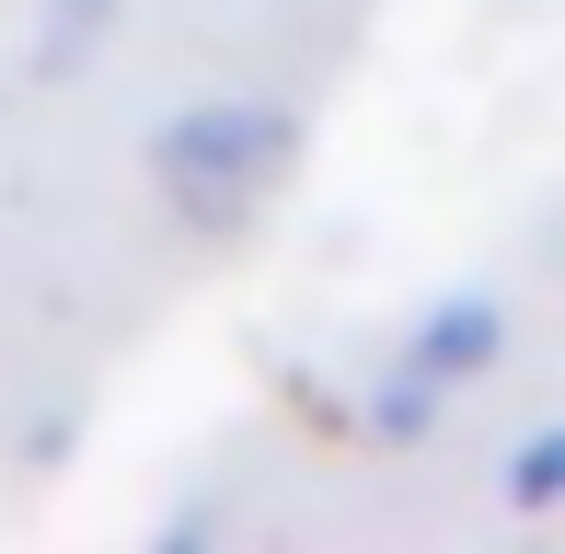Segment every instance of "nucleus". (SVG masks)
<instances>
[{"mask_svg":"<svg viewBox=\"0 0 565 554\" xmlns=\"http://www.w3.org/2000/svg\"><path fill=\"white\" fill-rule=\"evenodd\" d=\"M116 35V0H46V35H35V82H58L70 58H93V46Z\"/></svg>","mask_w":565,"mask_h":554,"instance_id":"nucleus-4","label":"nucleus"},{"mask_svg":"<svg viewBox=\"0 0 565 554\" xmlns=\"http://www.w3.org/2000/svg\"><path fill=\"white\" fill-rule=\"evenodd\" d=\"M497 497H508V509H520V520H543V509H565V427H531V439L508 450Z\"/></svg>","mask_w":565,"mask_h":554,"instance_id":"nucleus-3","label":"nucleus"},{"mask_svg":"<svg viewBox=\"0 0 565 554\" xmlns=\"http://www.w3.org/2000/svg\"><path fill=\"white\" fill-rule=\"evenodd\" d=\"M289 162H300V116L277 93H196L139 139V173L162 185L173 220H243Z\"/></svg>","mask_w":565,"mask_h":554,"instance_id":"nucleus-1","label":"nucleus"},{"mask_svg":"<svg viewBox=\"0 0 565 554\" xmlns=\"http://www.w3.org/2000/svg\"><path fill=\"white\" fill-rule=\"evenodd\" d=\"M497 370H508V300L497 289H439L393 347H381L370 393H358V427H370L381 450H416L427 427H439L461 393H484Z\"/></svg>","mask_w":565,"mask_h":554,"instance_id":"nucleus-2","label":"nucleus"}]
</instances>
